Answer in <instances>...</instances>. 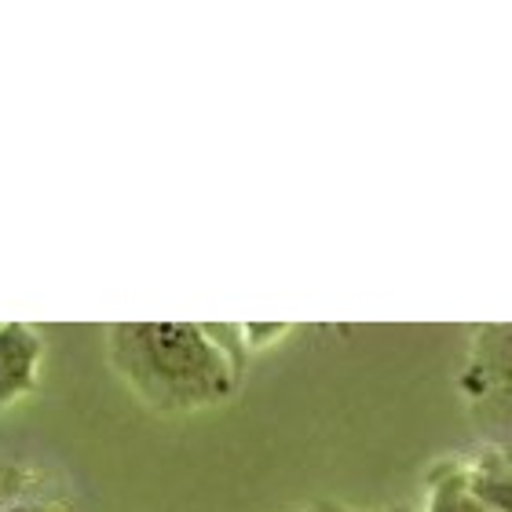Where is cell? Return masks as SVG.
<instances>
[{
	"instance_id": "obj_6",
	"label": "cell",
	"mask_w": 512,
	"mask_h": 512,
	"mask_svg": "<svg viewBox=\"0 0 512 512\" xmlns=\"http://www.w3.org/2000/svg\"><path fill=\"white\" fill-rule=\"evenodd\" d=\"M469 487L494 512H512V447H480L465 458Z\"/></svg>"
},
{
	"instance_id": "obj_1",
	"label": "cell",
	"mask_w": 512,
	"mask_h": 512,
	"mask_svg": "<svg viewBox=\"0 0 512 512\" xmlns=\"http://www.w3.org/2000/svg\"><path fill=\"white\" fill-rule=\"evenodd\" d=\"M103 337L114 377L158 417L213 410L238 392L246 374L198 322H114Z\"/></svg>"
},
{
	"instance_id": "obj_2",
	"label": "cell",
	"mask_w": 512,
	"mask_h": 512,
	"mask_svg": "<svg viewBox=\"0 0 512 512\" xmlns=\"http://www.w3.org/2000/svg\"><path fill=\"white\" fill-rule=\"evenodd\" d=\"M458 392L483 447H512V322L472 330Z\"/></svg>"
},
{
	"instance_id": "obj_8",
	"label": "cell",
	"mask_w": 512,
	"mask_h": 512,
	"mask_svg": "<svg viewBox=\"0 0 512 512\" xmlns=\"http://www.w3.org/2000/svg\"><path fill=\"white\" fill-rule=\"evenodd\" d=\"M289 512H359V509H352V505H344V502H308Z\"/></svg>"
},
{
	"instance_id": "obj_9",
	"label": "cell",
	"mask_w": 512,
	"mask_h": 512,
	"mask_svg": "<svg viewBox=\"0 0 512 512\" xmlns=\"http://www.w3.org/2000/svg\"><path fill=\"white\" fill-rule=\"evenodd\" d=\"M384 512H417L414 505H392V509H384Z\"/></svg>"
},
{
	"instance_id": "obj_3",
	"label": "cell",
	"mask_w": 512,
	"mask_h": 512,
	"mask_svg": "<svg viewBox=\"0 0 512 512\" xmlns=\"http://www.w3.org/2000/svg\"><path fill=\"white\" fill-rule=\"evenodd\" d=\"M44 366V337L26 322H0V410L37 392Z\"/></svg>"
},
{
	"instance_id": "obj_7",
	"label": "cell",
	"mask_w": 512,
	"mask_h": 512,
	"mask_svg": "<svg viewBox=\"0 0 512 512\" xmlns=\"http://www.w3.org/2000/svg\"><path fill=\"white\" fill-rule=\"evenodd\" d=\"M293 326H242V341H246V352H256V348H267L275 344L278 337H286Z\"/></svg>"
},
{
	"instance_id": "obj_5",
	"label": "cell",
	"mask_w": 512,
	"mask_h": 512,
	"mask_svg": "<svg viewBox=\"0 0 512 512\" xmlns=\"http://www.w3.org/2000/svg\"><path fill=\"white\" fill-rule=\"evenodd\" d=\"M417 512H494L487 502L476 498L469 487V472H465V458L450 454L428 465L425 472V505Z\"/></svg>"
},
{
	"instance_id": "obj_4",
	"label": "cell",
	"mask_w": 512,
	"mask_h": 512,
	"mask_svg": "<svg viewBox=\"0 0 512 512\" xmlns=\"http://www.w3.org/2000/svg\"><path fill=\"white\" fill-rule=\"evenodd\" d=\"M0 512H70V491L37 461L0 465Z\"/></svg>"
}]
</instances>
